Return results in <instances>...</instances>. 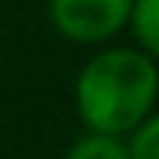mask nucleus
<instances>
[{
    "mask_svg": "<svg viewBox=\"0 0 159 159\" xmlns=\"http://www.w3.org/2000/svg\"><path fill=\"white\" fill-rule=\"evenodd\" d=\"M127 26L133 30L136 49H143L146 55L159 52V0H133Z\"/></svg>",
    "mask_w": 159,
    "mask_h": 159,
    "instance_id": "3",
    "label": "nucleus"
},
{
    "mask_svg": "<svg viewBox=\"0 0 159 159\" xmlns=\"http://www.w3.org/2000/svg\"><path fill=\"white\" fill-rule=\"evenodd\" d=\"M65 159H127V146L111 133H84L81 140H75Z\"/></svg>",
    "mask_w": 159,
    "mask_h": 159,
    "instance_id": "4",
    "label": "nucleus"
},
{
    "mask_svg": "<svg viewBox=\"0 0 159 159\" xmlns=\"http://www.w3.org/2000/svg\"><path fill=\"white\" fill-rule=\"evenodd\" d=\"M127 146V159H159V117L149 114L143 124H136L130 130Z\"/></svg>",
    "mask_w": 159,
    "mask_h": 159,
    "instance_id": "5",
    "label": "nucleus"
},
{
    "mask_svg": "<svg viewBox=\"0 0 159 159\" xmlns=\"http://www.w3.org/2000/svg\"><path fill=\"white\" fill-rule=\"evenodd\" d=\"M159 94L156 55L143 49H107L81 68L75 81V107L91 133L124 136L153 114Z\"/></svg>",
    "mask_w": 159,
    "mask_h": 159,
    "instance_id": "1",
    "label": "nucleus"
},
{
    "mask_svg": "<svg viewBox=\"0 0 159 159\" xmlns=\"http://www.w3.org/2000/svg\"><path fill=\"white\" fill-rule=\"evenodd\" d=\"M133 0H49L55 30L71 42H104L127 26Z\"/></svg>",
    "mask_w": 159,
    "mask_h": 159,
    "instance_id": "2",
    "label": "nucleus"
}]
</instances>
